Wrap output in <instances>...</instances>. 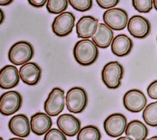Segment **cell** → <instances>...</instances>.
<instances>
[{
  "label": "cell",
  "instance_id": "cell-37",
  "mask_svg": "<svg viewBox=\"0 0 157 140\" xmlns=\"http://www.w3.org/2000/svg\"><path fill=\"white\" fill-rule=\"evenodd\" d=\"M156 39H157V38H156Z\"/></svg>",
  "mask_w": 157,
  "mask_h": 140
},
{
  "label": "cell",
  "instance_id": "cell-29",
  "mask_svg": "<svg viewBox=\"0 0 157 140\" xmlns=\"http://www.w3.org/2000/svg\"><path fill=\"white\" fill-rule=\"evenodd\" d=\"M29 4L35 7H43L47 2V0H28Z\"/></svg>",
  "mask_w": 157,
  "mask_h": 140
},
{
  "label": "cell",
  "instance_id": "cell-2",
  "mask_svg": "<svg viewBox=\"0 0 157 140\" xmlns=\"http://www.w3.org/2000/svg\"><path fill=\"white\" fill-rule=\"evenodd\" d=\"M33 45L25 41H18L12 45L9 50V61L15 65H22L32 59L34 55Z\"/></svg>",
  "mask_w": 157,
  "mask_h": 140
},
{
  "label": "cell",
  "instance_id": "cell-20",
  "mask_svg": "<svg viewBox=\"0 0 157 140\" xmlns=\"http://www.w3.org/2000/svg\"><path fill=\"white\" fill-rule=\"evenodd\" d=\"M125 134L133 140H145L148 134V129L141 121L134 120L127 124Z\"/></svg>",
  "mask_w": 157,
  "mask_h": 140
},
{
  "label": "cell",
  "instance_id": "cell-36",
  "mask_svg": "<svg viewBox=\"0 0 157 140\" xmlns=\"http://www.w3.org/2000/svg\"><path fill=\"white\" fill-rule=\"evenodd\" d=\"M0 140H4V139H3L2 137L0 136Z\"/></svg>",
  "mask_w": 157,
  "mask_h": 140
},
{
  "label": "cell",
  "instance_id": "cell-28",
  "mask_svg": "<svg viewBox=\"0 0 157 140\" xmlns=\"http://www.w3.org/2000/svg\"><path fill=\"white\" fill-rule=\"evenodd\" d=\"M147 91L150 98L157 99V80L152 82L148 85Z\"/></svg>",
  "mask_w": 157,
  "mask_h": 140
},
{
  "label": "cell",
  "instance_id": "cell-12",
  "mask_svg": "<svg viewBox=\"0 0 157 140\" xmlns=\"http://www.w3.org/2000/svg\"><path fill=\"white\" fill-rule=\"evenodd\" d=\"M42 69L34 62H27L20 67L19 76L21 80L28 85H36L41 78Z\"/></svg>",
  "mask_w": 157,
  "mask_h": 140
},
{
  "label": "cell",
  "instance_id": "cell-27",
  "mask_svg": "<svg viewBox=\"0 0 157 140\" xmlns=\"http://www.w3.org/2000/svg\"><path fill=\"white\" fill-rule=\"evenodd\" d=\"M99 7L104 9L113 8L118 4L120 0H96Z\"/></svg>",
  "mask_w": 157,
  "mask_h": 140
},
{
  "label": "cell",
  "instance_id": "cell-4",
  "mask_svg": "<svg viewBox=\"0 0 157 140\" xmlns=\"http://www.w3.org/2000/svg\"><path fill=\"white\" fill-rule=\"evenodd\" d=\"M123 74L124 68L119 62L110 61L102 70V80L109 88L116 89L120 86Z\"/></svg>",
  "mask_w": 157,
  "mask_h": 140
},
{
  "label": "cell",
  "instance_id": "cell-24",
  "mask_svg": "<svg viewBox=\"0 0 157 140\" xmlns=\"http://www.w3.org/2000/svg\"><path fill=\"white\" fill-rule=\"evenodd\" d=\"M134 9L140 13H148L153 7V0H132Z\"/></svg>",
  "mask_w": 157,
  "mask_h": 140
},
{
  "label": "cell",
  "instance_id": "cell-19",
  "mask_svg": "<svg viewBox=\"0 0 157 140\" xmlns=\"http://www.w3.org/2000/svg\"><path fill=\"white\" fill-rule=\"evenodd\" d=\"M92 41L99 48H107L112 43L113 39L112 29L103 23L98 25L97 29L91 37Z\"/></svg>",
  "mask_w": 157,
  "mask_h": 140
},
{
  "label": "cell",
  "instance_id": "cell-11",
  "mask_svg": "<svg viewBox=\"0 0 157 140\" xmlns=\"http://www.w3.org/2000/svg\"><path fill=\"white\" fill-rule=\"evenodd\" d=\"M127 28L129 33L137 39L145 38L151 31V25L149 21L139 15H133L129 19Z\"/></svg>",
  "mask_w": 157,
  "mask_h": 140
},
{
  "label": "cell",
  "instance_id": "cell-30",
  "mask_svg": "<svg viewBox=\"0 0 157 140\" xmlns=\"http://www.w3.org/2000/svg\"><path fill=\"white\" fill-rule=\"evenodd\" d=\"M13 0H0V6H7L11 4Z\"/></svg>",
  "mask_w": 157,
  "mask_h": 140
},
{
  "label": "cell",
  "instance_id": "cell-26",
  "mask_svg": "<svg viewBox=\"0 0 157 140\" xmlns=\"http://www.w3.org/2000/svg\"><path fill=\"white\" fill-rule=\"evenodd\" d=\"M44 140H67V138L61 130L52 128L45 133Z\"/></svg>",
  "mask_w": 157,
  "mask_h": 140
},
{
  "label": "cell",
  "instance_id": "cell-23",
  "mask_svg": "<svg viewBox=\"0 0 157 140\" xmlns=\"http://www.w3.org/2000/svg\"><path fill=\"white\" fill-rule=\"evenodd\" d=\"M68 6V0H47L46 8L48 12L59 14L63 12Z\"/></svg>",
  "mask_w": 157,
  "mask_h": 140
},
{
  "label": "cell",
  "instance_id": "cell-32",
  "mask_svg": "<svg viewBox=\"0 0 157 140\" xmlns=\"http://www.w3.org/2000/svg\"><path fill=\"white\" fill-rule=\"evenodd\" d=\"M117 140H133L132 138L128 137V136H122L119 138H118Z\"/></svg>",
  "mask_w": 157,
  "mask_h": 140
},
{
  "label": "cell",
  "instance_id": "cell-13",
  "mask_svg": "<svg viewBox=\"0 0 157 140\" xmlns=\"http://www.w3.org/2000/svg\"><path fill=\"white\" fill-rule=\"evenodd\" d=\"M56 125L65 135L74 136L80 130L81 122L78 119L70 114H63L59 116Z\"/></svg>",
  "mask_w": 157,
  "mask_h": 140
},
{
  "label": "cell",
  "instance_id": "cell-10",
  "mask_svg": "<svg viewBox=\"0 0 157 140\" xmlns=\"http://www.w3.org/2000/svg\"><path fill=\"white\" fill-rule=\"evenodd\" d=\"M124 107L132 112H139L147 105V99L144 93L137 89H132L128 91L123 99Z\"/></svg>",
  "mask_w": 157,
  "mask_h": 140
},
{
  "label": "cell",
  "instance_id": "cell-22",
  "mask_svg": "<svg viewBox=\"0 0 157 140\" xmlns=\"http://www.w3.org/2000/svg\"><path fill=\"white\" fill-rule=\"evenodd\" d=\"M142 118L148 125L157 126V101L146 106L143 111Z\"/></svg>",
  "mask_w": 157,
  "mask_h": 140
},
{
  "label": "cell",
  "instance_id": "cell-33",
  "mask_svg": "<svg viewBox=\"0 0 157 140\" xmlns=\"http://www.w3.org/2000/svg\"><path fill=\"white\" fill-rule=\"evenodd\" d=\"M153 6L155 9L157 10V0H153Z\"/></svg>",
  "mask_w": 157,
  "mask_h": 140
},
{
  "label": "cell",
  "instance_id": "cell-8",
  "mask_svg": "<svg viewBox=\"0 0 157 140\" xmlns=\"http://www.w3.org/2000/svg\"><path fill=\"white\" fill-rule=\"evenodd\" d=\"M75 21V15L72 12H63L54 18L52 24L53 32L58 36H66L72 31Z\"/></svg>",
  "mask_w": 157,
  "mask_h": 140
},
{
  "label": "cell",
  "instance_id": "cell-17",
  "mask_svg": "<svg viewBox=\"0 0 157 140\" xmlns=\"http://www.w3.org/2000/svg\"><path fill=\"white\" fill-rule=\"evenodd\" d=\"M52 120L50 115L44 112H37L33 115L30 120L31 131L38 136L45 134L52 126Z\"/></svg>",
  "mask_w": 157,
  "mask_h": 140
},
{
  "label": "cell",
  "instance_id": "cell-25",
  "mask_svg": "<svg viewBox=\"0 0 157 140\" xmlns=\"http://www.w3.org/2000/svg\"><path fill=\"white\" fill-rule=\"evenodd\" d=\"M70 5L76 10L85 12L93 6V0H68Z\"/></svg>",
  "mask_w": 157,
  "mask_h": 140
},
{
  "label": "cell",
  "instance_id": "cell-6",
  "mask_svg": "<svg viewBox=\"0 0 157 140\" xmlns=\"http://www.w3.org/2000/svg\"><path fill=\"white\" fill-rule=\"evenodd\" d=\"M64 90L59 87H55L50 91L44 103V110L50 116L58 115L64 107Z\"/></svg>",
  "mask_w": 157,
  "mask_h": 140
},
{
  "label": "cell",
  "instance_id": "cell-14",
  "mask_svg": "<svg viewBox=\"0 0 157 140\" xmlns=\"http://www.w3.org/2000/svg\"><path fill=\"white\" fill-rule=\"evenodd\" d=\"M8 126L13 135L20 138H26L30 134V123L28 117L25 114L13 115L10 119Z\"/></svg>",
  "mask_w": 157,
  "mask_h": 140
},
{
  "label": "cell",
  "instance_id": "cell-16",
  "mask_svg": "<svg viewBox=\"0 0 157 140\" xmlns=\"http://www.w3.org/2000/svg\"><path fill=\"white\" fill-rule=\"evenodd\" d=\"M19 80V71L16 66L7 64L0 69V87L1 88H12L18 84Z\"/></svg>",
  "mask_w": 157,
  "mask_h": 140
},
{
  "label": "cell",
  "instance_id": "cell-9",
  "mask_svg": "<svg viewBox=\"0 0 157 140\" xmlns=\"http://www.w3.org/2000/svg\"><path fill=\"white\" fill-rule=\"evenodd\" d=\"M127 126V119L121 113H114L109 115L104 122V128L110 137L117 138L123 134Z\"/></svg>",
  "mask_w": 157,
  "mask_h": 140
},
{
  "label": "cell",
  "instance_id": "cell-18",
  "mask_svg": "<svg viewBox=\"0 0 157 140\" xmlns=\"http://www.w3.org/2000/svg\"><path fill=\"white\" fill-rule=\"evenodd\" d=\"M132 47V41L124 34L115 36L111 43L112 52L114 55L120 57L128 55L131 52Z\"/></svg>",
  "mask_w": 157,
  "mask_h": 140
},
{
  "label": "cell",
  "instance_id": "cell-31",
  "mask_svg": "<svg viewBox=\"0 0 157 140\" xmlns=\"http://www.w3.org/2000/svg\"><path fill=\"white\" fill-rule=\"evenodd\" d=\"M5 18V15H4V13L3 12V10L0 8V25L2 23V22L4 21Z\"/></svg>",
  "mask_w": 157,
  "mask_h": 140
},
{
  "label": "cell",
  "instance_id": "cell-34",
  "mask_svg": "<svg viewBox=\"0 0 157 140\" xmlns=\"http://www.w3.org/2000/svg\"><path fill=\"white\" fill-rule=\"evenodd\" d=\"M147 140H157V136H152L148 139H147Z\"/></svg>",
  "mask_w": 157,
  "mask_h": 140
},
{
  "label": "cell",
  "instance_id": "cell-15",
  "mask_svg": "<svg viewBox=\"0 0 157 140\" xmlns=\"http://www.w3.org/2000/svg\"><path fill=\"white\" fill-rule=\"evenodd\" d=\"M98 19L91 15H85L81 17L76 23V33L78 37L89 39L95 33Z\"/></svg>",
  "mask_w": 157,
  "mask_h": 140
},
{
  "label": "cell",
  "instance_id": "cell-5",
  "mask_svg": "<svg viewBox=\"0 0 157 140\" xmlns=\"http://www.w3.org/2000/svg\"><path fill=\"white\" fill-rule=\"evenodd\" d=\"M22 103L23 98L19 92L6 91L0 96V113L6 116L12 115L20 109Z\"/></svg>",
  "mask_w": 157,
  "mask_h": 140
},
{
  "label": "cell",
  "instance_id": "cell-3",
  "mask_svg": "<svg viewBox=\"0 0 157 140\" xmlns=\"http://www.w3.org/2000/svg\"><path fill=\"white\" fill-rule=\"evenodd\" d=\"M67 109L74 114H78L85 110L88 103L86 91L82 87H74L69 89L65 97Z\"/></svg>",
  "mask_w": 157,
  "mask_h": 140
},
{
  "label": "cell",
  "instance_id": "cell-7",
  "mask_svg": "<svg viewBox=\"0 0 157 140\" xmlns=\"http://www.w3.org/2000/svg\"><path fill=\"white\" fill-rule=\"evenodd\" d=\"M104 23L112 29L122 30L128 25V15L126 10L121 8L109 9L103 14Z\"/></svg>",
  "mask_w": 157,
  "mask_h": 140
},
{
  "label": "cell",
  "instance_id": "cell-21",
  "mask_svg": "<svg viewBox=\"0 0 157 140\" xmlns=\"http://www.w3.org/2000/svg\"><path fill=\"white\" fill-rule=\"evenodd\" d=\"M101 133L99 129L92 125L81 128L77 136V140H100Z\"/></svg>",
  "mask_w": 157,
  "mask_h": 140
},
{
  "label": "cell",
  "instance_id": "cell-35",
  "mask_svg": "<svg viewBox=\"0 0 157 140\" xmlns=\"http://www.w3.org/2000/svg\"><path fill=\"white\" fill-rule=\"evenodd\" d=\"M9 140H25V139H23L22 138H12L9 139Z\"/></svg>",
  "mask_w": 157,
  "mask_h": 140
},
{
  "label": "cell",
  "instance_id": "cell-1",
  "mask_svg": "<svg viewBox=\"0 0 157 140\" xmlns=\"http://www.w3.org/2000/svg\"><path fill=\"white\" fill-rule=\"evenodd\" d=\"M76 61L82 66H89L98 59L99 50L94 42L89 39H83L76 42L73 49Z\"/></svg>",
  "mask_w": 157,
  "mask_h": 140
}]
</instances>
